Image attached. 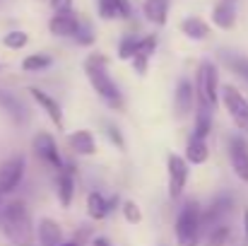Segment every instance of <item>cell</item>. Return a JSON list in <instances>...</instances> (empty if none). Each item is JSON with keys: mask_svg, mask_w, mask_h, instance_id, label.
<instances>
[{"mask_svg": "<svg viewBox=\"0 0 248 246\" xmlns=\"http://www.w3.org/2000/svg\"><path fill=\"white\" fill-rule=\"evenodd\" d=\"M236 17H239V12H236V2H234V0H219V2L212 7L210 22H212L217 29L229 32V29L236 27Z\"/></svg>", "mask_w": 248, "mask_h": 246, "instance_id": "ac0fdd59", "label": "cell"}, {"mask_svg": "<svg viewBox=\"0 0 248 246\" xmlns=\"http://www.w3.org/2000/svg\"><path fill=\"white\" fill-rule=\"evenodd\" d=\"M0 232L12 246H31L34 242V222L29 208L22 198H10L0 210Z\"/></svg>", "mask_w": 248, "mask_h": 246, "instance_id": "6da1fadb", "label": "cell"}, {"mask_svg": "<svg viewBox=\"0 0 248 246\" xmlns=\"http://www.w3.org/2000/svg\"><path fill=\"white\" fill-rule=\"evenodd\" d=\"M2 46L10 51H22L29 46V34L24 29H10L7 34H2Z\"/></svg>", "mask_w": 248, "mask_h": 246, "instance_id": "484cf974", "label": "cell"}, {"mask_svg": "<svg viewBox=\"0 0 248 246\" xmlns=\"http://www.w3.org/2000/svg\"><path fill=\"white\" fill-rule=\"evenodd\" d=\"M157 46H159V36H157V34H142L140 41H138V51H135V56L152 58V56L157 53Z\"/></svg>", "mask_w": 248, "mask_h": 246, "instance_id": "f1b7e54d", "label": "cell"}, {"mask_svg": "<svg viewBox=\"0 0 248 246\" xmlns=\"http://www.w3.org/2000/svg\"><path fill=\"white\" fill-rule=\"evenodd\" d=\"M210 155H212L210 143L202 140V138L190 135V138L186 140V155H181V157L190 164V166H202V164L210 162Z\"/></svg>", "mask_w": 248, "mask_h": 246, "instance_id": "ffe728a7", "label": "cell"}, {"mask_svg": "<svg viewBox=\"0 0 248 246\" xmlns=\"http://www.w3.org/2000/svg\"><path fill=\"white\" fill-rule=\"evenodd\" d=\"M80 17L75 15V10L70 12H53V17L48 19V32L56 39H73L80 29Z\"/></svg>", "mask_w": 248, "mask_h": 246, "instance_id": "2e32d148", "label": "cell"}, {"mask_svg": "<svg viewBox=\"0 0 248 246\" xmlns=\"http://www.w3.org/2000/svg\"><path fill=\"white\" fill-rule=\"evenodd\" d=\"M219 104L227 109V114H229L232 123L236 126V131H239L241 135H248V99H246V94H244L236 84L224 82V84L219 87Z\"/></svg>", "mask_w": 248, "mask_h": 246, "instance_id": "5b68a950", "label": "cell"}, {"mask_svg": "<svg viewBox=\"0 0 248 246\" xmlns=\"http://www.w3.org/2000/svg\"><path fill=\"white\" fill-rule=\"evenodd\" d=\"M89 246H113V242H111L108 237H104V234H96V237L92 239V244Z\"/></svg>", "mask_w": 248, "mask_h": 246, "instance_id": "e575fe53", "label": "cell"}, {"mask_svg": "<svg viewBox=\"0 0 248 246\" xmlns=\"http://www.w3.org/2000/svg\"><path fill=\"white\" fill-rule=\"evenodd\" d=\"M96 234H94V227H89V225H80L75 232H73V242H78L80 246H89L92 244V239H94Z\"/></svg>", "mask_w": 248, "mask_h": 246, "instance_id": "1f68e13d", "label": "cell"}, {"mask_svg": "<svg viewBox=\"0 0 248 246\" xmlns=\"http://www.w3.org/2000/svg\"><path fill=\"white\" fill-rule=\"evenodd\" d=\"M2 198H5V196H2V193H0V210H2Z\"/></svg>", "mask_w": 248, "mask_h": 246, "instance_id": "74e56055", "label": "cell"}, {"mask_svg": "<svg viewBox=\"0 0 248 246\" xmlns=\"http://www.w3.org/2000/svg\"><path fill=\"white\" fill-rule=\"evenodd\" d=\"M162 246H166V244H162Z\"/></svg>", "mask_w": 248, "mask_h": 246, "instance_id": "60d3db41", "label": "cell"}, {"mask_svg": "<svg viewBox=\"0 0 248 246\" xmlns=\"http://www.w3.org/2000/svg\"><path fill=\"white\" fill-rule=\"evenodd\" d=\"M41 2H46V0H41Z\"/></svg>", "mask_w": 248, "mask_h": 246, "instance_id": "ab89813d", "label": "cell"}, {"mask_svg": "<svg viewBox=\"0 0 248 246\" xmlns=\"http://www.w3.org/2000/svg\"><path fill=\"white\" fill-rule=\"evenodd\" d=\"M87 80L92 84V89L96 92V97L104 101V106L108 111H123L125 109V97L118 87V82L108 75V68H82Z\"/></svg>", "mask_w": 248, "mask_h": 246, "instance_id": "277c9868", "label": "cell"}, {"mask_svg": "<svg viewBox=\"0 0 248 246\" xmlns=\"http://www.w3.org/2000/svg\"><path fill=\"white\" fill-rule=\"evenodd\" d=\"M178 32L190 41H207L212 36V24L198 15H190V17H183L178 22Z\"/></svg>", "mask_w": 248, "mask_h": 246, "instance_id": "e0dca14e", "label": "cell"}, {"mask_svg": "<svg viewBox=\"0 0 248 246\" xmlns=\"http://www.w3.org/2000/svg\"><path fill=\"white\" fill-rule=\"evenodd\" d=\"M227 157L239 181L248 183V138L241 133L227 135Z\"/></svg>", "mask_w": 248, "mask_h": 246, "instance_id": "9c48e42d", "label": "cell"}, {"mask_svg": "<svg viewBox=\"0 0 248 246\" xmlns=\"http://www.w3.org/2000/svg\"><path fill=\"white\" fill-rule=\"evenodd\" d=\"M27 92H29V97L36 101V106L46 114V118L51 121V126H53L56 131H65V111H63L61 101H58L51 92H46V89H41V87H29Z\"/></svg>", "mask_w": 248, "mask_h": 246, "instance_id": "8fae6325", "label": "cell"}, {"mask_svg": "<svg viewBox=\"0 0 248 246\" xmlns=\"http://www.w3.org/2000/svg\"><path fill=\"white\" fill-rule=\"evenodd\" d=\"M244 239L248 244V208H244Z\"/></svg>", "mask_w": 248, "mask_h": 246, "instance_id": "d590c367", "label": "cell"}, {"mask_svg": "<svg viewBox=\"0 0 248 246\" xmlns=\"http://www.w3.org/2000/svg\"><path fill=\"white\" fill-rule=\"evenodd\" d=\"M68 150L75 157H94L99 152V143L96 135L89 128H78L68 135Z\"/></svg>", "mask_w": 248, "mask_h": 246, "instance_id": "9a60e30c", "label": "cell"}, {"mask_svg": "<svg viewBox=\"0 0 248 246\" xmlns=\"http://www.w3.org/2000/svg\"><path fill=\"white\" fill-rule=\"evenodd\" d=\"M31 150H34V155L46 164L51 171H61V169L65 166L63 152H61V148H58V140H56V135L48 133V131H39V133L34 135Z\"/></svg>", "mask_w": 248, "mask_h": 246, "instance_id": "8992f818", "label": "cell"}, {"mask_svg": "<svg viewBox=\"0 0 248 246\" xmlns=\"http://www.w3.org/2000/svg\"><path fill=\"white\" fill-rule=\"evenodd\" d=\"M73 41H75L78 46H82V49L94 46V44H96V32H94V27H92L89 22H80V29H78V34L73 36Z\"/></svg>", "mask_w": 248, "mask_h": 246, "instance_id": "f546056e", "label": "cell"}, {"mask_svg": "<svg viewBox=\"0 0 248 246\" xmlns=\"http://www.w3.org/2000/svg\"><path fill=\"white\" fill-rule=\"evenodd\" d=\"M202 237V203L198 198H186L173 217V239L178 246H200Z\"/></svg>", "mask_w": 248, "mask_h": 246, "instance_id": "7a4b0ae2", "label": "cell"}, {"mask_svg": "<svg viewBox=\"0 0 248 246\" xmlns=\"http://www.w3.org/2000/svg\"><path fill=\"white\" fill-rule=\"evenodd\" d=\"M212 131H215V111L207 109V106H195V111H193V133L190 135L207 140L212 135Z\"/></svg>", "mask_w": 248, "mask_h": 246, "instance_id": "7402d4cb", "label": "cell"}, {"mask_svg": "<svg viewBox=\"0 0 248 246\" xmlns=\"http://www.w3.org/2000/svg\"><path fill=\"white\" fill-rule=\"evenodd\" d=\"M96 12L104 22H116L118 19V7L116 0H96Z\"/></svg>", "mask_w": 248, "mask_h": 246, "instance_id": "4dcf8cb0", "label": "cell"}, {"mask_svg": "<svg viewBox=\"0 0 248 246\" xmlns=\"http://www.w3.org/2000/svg\"><path fill=\"white\" fill-rule=\"evenodd\" d=\"M236 203H234V196L232 193H219L215 196L210 203L202 205V227L205 232L219 222H229V215L234 213Z\"/></svg>", "mask_w": 248, "mask_h": 246, "instance_id": "30bf717a", "label": "cell"}, {"mask_svg": "<svg viewBox=\"0 0 248 246\" xmlns=\"http://www.w3.org/2000/svg\"><path fill=\"white\" fill-rule=\"evenodd\" d=\"M0 70H2V63H0Z\"/></svg>", "mask_w": 248, "mask_h": 246, "instance_id": "f35d334b", "label": "cell"}, {"mask_svg": "<svg viewBox=\"0 0 248 246\" xmlns=\"http://www.w3.org/2000/svg\"><path fill=\"white\" fill-rule=\"evenodd\" d=\"M58 246H80V244H78V242H73V239H63Z\"/></svg>", "mask_w": 248, "mask_h": 246, "instance_id": "8d00e7d4", "label": "cell"}, {"mask_svg": "<svg viewBox=\"0 0 248 246\" xmlns=\"http://www.w3.org/2000/svg\"><path fill=\"white\" fill-rule=\"evenodd\" d=\"M150 61H152V58H145V56H133L128 63L133 66V70H135V75H138V78H145V75H147V70H150Z\"/></svg>", "mask_w": 248, "mask_h": 246, "instance_id": "d6a6232c", "label": "cell"}, {"mask_svg": "<svg viewBox=\"0 0 248 246\" xmlns=\"http://www.w3.org/2000/svg\"><path fill=\"white\" fill-rule=\"evenodd\" d=\"M46 2L51 5L53 12H70L75 5V0H46Z\"/></svg>", "mask_w": 248, "mask_h": 246, "instance_id": "836d02e7", "label": "cell"}, {"mask_svg": "<svg viewBox=\"0 0 248 246\" xmlns=\"http://www.w3.org/2000/svg\"><path fill=\"white\" fill-rule=\"evenodd\" d=\"M166 171H169V198L181 200L186 188H188V181H190V164L181 155L171 152L166 157Z\"/></svg>", "mask_w": 248, "mask_h": 246, "instance_id": "ba28073f", "label": "cell"}, {"mask_svg": "<svg viewBox=\"0 0 248 246\" xmlns=\"http://www.w3.org/2000/svg\"><path fill=\"white\" fill-rule=\"evenodd\" d=\"M232 239H234V227L229 222H219L205 232L200 246H229Z\"/></svg>", "mask_w": 248, "mask_h": 246, "instance_id": "603a6c76", "label": "cell"}, {"mask_svg": "<svg viewBox=\"0 0 248 246\" xmlns=\"http://www.w3.org/2000/svg\"><path fill=\"white\" fill-rule=\"evenodd\" d=\"M173 116L178 121H186L188 116H193L198 101H195V87H193V80L181 75L176 80V87H173Z\"/></svg>", "mask_w": 248, "mask_h": 246, "instance_id": "7c38bea8", "label": "cell"}, {"mask_svg": "<svg viewBox=\"0 0 248 246\" xmlns=\"http://www.w3.org/2000/svg\"><path fill=\"white\" fill-rule=\"evenodd\" d=\"M118 210H121V215H123V220L128 225H135L138 227L145 220V213H142V208H140V203L135 198H123L121 205H118Z\"/></svg>", "mask_w": 248, "mask_h": 246, "instance_id": "d4e9b609", "label": "cell"}, {"mask_svg": "<svg viewBox=\"0 0 248 246\" xmlns=\"http://www.w3.org/2000/svg\"><path fill=\"white\" fill-rule=\"evenodd\" d=\"M24 176H27V157L24 155H10L0 164V193L2 196L17 193Z\"/></svg>", "mask_w": 248, "mask_h": 246, "instance_id": "52a82bcc", "label": "cell"}, {"mask_svg": "<svg viewBox=\"0 0 248 246\" xmlns=\"http://www.w3.org/2000/svg\"><path fill=\"white\" fill-rule=\"evenodd\" d=\"M84 213H87V217L92 220V222H104V220H108L111 217V213H108V198L101 193V191H89L87 193V198H84Z\"/></svg>", "mask_w": 248, "mask_h": 246, "instance_id": "d6986e66", "label": "cell"}, {"mask_svg": "<svg viewBox=\"0 0 248 246\" xmlns=\"http://www.w3.org/2000/svg\"><path fill=\"white\" fill-rule=\"evenodd\" d=\"M195 101L198 106H207V109H217L219 106V87H222V78H219V66L210 58L198 63L195 70Z\"/></svg>", "mask_w": 248, "mask_h": 246, "instance_id": "3957f363", "label": "cell"}, {"mask_svg": "<svg viewBox=\"0 0 248 246\" xmlns=\"http://www.w3.org/2000/svg\"><path fill=\"white\" fill-rule=\"evenodd\" d=\"M169 12L171 0H142V17L155 27H164L169 22Z\"/></svg>", "mask_w": 248, "mask_h": 246, "instance_id": "44dd1931", "label": "cell"}, {"mask_svg": "<svg viewBox=\"0 0 248 246\" xmlns=\"http://www.w3.org/2000/svg\"><path fill=\"white\" fill-rule=\"evenodd\" d=\"M78 166L73 162H65V166L61 171H56V198H58V205L63 210H70V205L75 203V196H78Z\"/></svg>", "mask_w": 248, "mask_h": 246, "instance_id": "4fadbf2b", "label": "cell"}, {"mask_svg": "<svg viewBox=\"0 0 248 246\" xmlns=\"http://www.w3.org/2000/svg\"><path fill=\"white\" fill-rule=\"evenodd\" d=\"M34 239L39 246H58L65 239V232H63V225L56 220V217H39V222L34 225Z\"/></svg>", "mask_w": 248, "mask_h": 246, "instance_id": "5bb4252c", "label": "cell"}, {"mask_svg": "<svg viewBox=\"0 0 248 246\" xmlns=\"http://www.w3.org/2000/svg\"><path fill=\"white\" fill-rule=\"evenodd\" d=\"M138 41H140L138 34H123V39L118 41V51H116L118 61H130L138 51Z\"/></svg>", "mask_w": 248, "mask_h": 246, "instance_id": "4316f807", "label": "cell"}, {"mask_svg": "<svg viewBox=\"0 0 248 246\" xmlns=\"http://www.w3.org/2000/svg\"><path fill=\"white\" fill-rule=\"evenodd\" d=\"M104 135H106V140H108L118 152H125V135H123V131L118 128V123L104 121Z\"/></svg>", "mask_w": 248, "mask_h": 246, "instance_id": "83f0119b", "label": "cell"}, {"mask_svg": "<svg viewBox=\"0 0 248 246\" xmlns=\"http://www.w3.org/2000/svg\"><path fill=\"white\" fill-rule=\"evenodd\" d=\"M53 66V56H48V53H29V56H24L22 58V63H19V68H22V73H44V70H48Z\"/></svg>", "mask_w": 248, "mask_h": 246, "instance_id": "cb8c5ba5", "label": "cell"}]
</instances>
